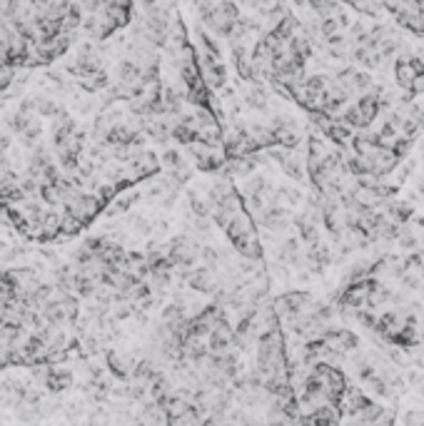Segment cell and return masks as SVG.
I'll list each match as a JSON object with an SVG mask.
<instances>
[{
    "instance_id": "25",
    "label": "cell",
    "mask_w": 424,
    "mask_h": 426,
    "mask_svg": "<svg viewBox=\"0 0 424 426\" xmlns=\"http://www.w3.org/2000/svg\"><path fill=\"white\" fill-rule=\"evenodd\" d=\"M8 148H10V137H8L6 132L0 130V154H6Z\"/></svg>"
},
{
    "instance_id": "9",
    "label": "cell",
    "mask_w": 424,
    "mask_h": 426,
    "mask_svg": "<svg viewBox=\"0 0 424 426\" xmlns=\"http://www.w3.org/2000/svg\"><path fill=\"white\" fill-rule=\"evenodd\" d=\"M43 387L48 391H53V394H60V391H65L68 387H73V374H70L68 369H55V366H50L48 374H45V379H43Z\"/></svg>"
},
{
    "instance_id": "3",
    "label": "cell",
    "mask_w": 424,
    "mask_h": 426,
    "mask_svg": "<svg viewBox=\"0 0 424 426\" xmlns=\"http://www.w3.org/2000/svg\"><path fill=\"white\" fill-rule=\"evenodd\" d=\"M65 207V212L73 217H78L82 224H93L95 220L100 217V212H103V207H105V202H100L95 195H87V192H78L73 199H68V202L62 204Z\"/></svg>"
},
{
    "instance_id": "7",
    "label": "cell",
    "mask_w": 424,
    "mask_h": 426,
    "mask_svg": "<svg viewBox=\"0 0 424 426\" xmlns=\"http://www.w3.org/2000/svg\"><path fill=\"white\" fill-rule=\"evenodd\" d=\"M230 242H232V247L242 254L245 260H255L257 262L262 257V242H260V237H257V229L240 232V235L230 237Z\"/></svg>"
},
{
    "instance_id": "8",
    "label": "cell",
    "mask_w": 424,
    "mask_h": 426,
    "mask_svg": "<svg viewBox=\"0 0 424 426\" xmlns=\"http://www.w3.org/2000/svg\"><path fill=\"white\" fill-rule=\"evenodd\" d=\"M60 212L58 210H45V215L40 217V222H37V229H40V235L37 240L40 242H53L60 237Z\"/></svg>"
},
{
    "instance_id": "11",
    "label": "cell",
    "mask_w": 424,
    "mask_h": 426,
    "mask_svg": "<svg viewBox=\"0 0 424 426\" xmlns=\"http://www.w3.org/2000/svg\"><path fill=\"white\" fill-rule=\"evenodd\" d=\"M297 235L307 247H312V245H317L319 242V232H317V227H315V220H310V217H299L297 220Z\"/></svg>"
},
{
    "instance_id": "24",
    "label": "cell",
    "mask_w": 424,
    "mask_h": 426,
    "mask_svg": "<svg viewBox=\"0 0 424 426\" xmlns=\"http://www.w3.org/2000/svg\"><path fill=\"white\" fill-rule=\"evenodd\" d=\"M135 224H137V232H140V235H150V220H143V217H140V220H135Z\"/></svg>"
},
{
    "instance_id": "5",
    "label": "cell",
    "mask_w": 424,
    "mask_h": 426,
    "mask_svg": "<svg viewBox=\"0 0 424 426\" xmlns=\"http://www.w3.org/2000/svg\"><path fill=\"white\" fill-rule=\"evenodd\" d=\"M195 292H202V294H218L220 292V284L215 279V272H212V267H205V265H195L190 269L185 279Z\"/></svg>"
},
{
    "instance_id": "2",
    "label": "cell",
    "mask_w": 424,
    "mask_h": 426,
    "mask_svg": "<svg viewBox=\"0 0 424 426\" xmlns=\"http://www.w3.org/2000/svg\"><path fill=\"white\" fill-rule=\"evenodd\" d=\"M165 254L177 272H190L195 265H200V242H195L193 237H175Z\"/></svg>"
},
{
    "instance_id": "22",
    "label": "cell",
    "mask_w": 424,
    "mask_h": 426,
    "mask_svg": "<svg viewBox=\"0 0 424 426\" xmlns=\"http://www.w3.org/2000/svg\"><path fill=\"white\" fill-rule=\"evenodd\" d=\"M15 80V68L12 65H6V62H0V93H6L8 87L12 85Z\"/></svg>"
},
{
    "instance_id": "4",
    "label": "cell",
    "mask_w": 424,
    "mask_h": 426,
    "mask_svg": "<svg viewBox=\"0 0 424 426\" xmlns=\"http://www.w3.org/2000/svg\"><path fill=\"white\" fill-rule=\"evenodd\" d=\"M115 30H118V25L112 23V18L103 10V8L82 15L80 33L87 37V40H107Z\"/></svg>"
},
{
    "instance_id": "20",
    "label": "cell",
    "mask_w": 424,
    "mask_h": 426,
    "mask_svg": "<svg viewBox=\"0 0 424 426\" xmlns=\"http://www.w3.org/2000/svg\"><path fill=\"white\" fill-rule=\"evenodd\" d=\"M220 262V252L215 247H210V245H200V265H205V267H215Z\"/></svg>"
},
{
    "instance_id": "18",
    "label": "cell",
    "mask_w": 424,
    "mask_h": 426,
    "mask_svg": "<svg viewBox=\"0 0 424 426\" xmlns=\"http://www.w3.org/2000/svg\"><path fill=\"white\" fill-rule=\"evenodd\" d=\"M187 197H190V207H193L195 217H210V199L200 197L197 192H187Z\"/></svg>"
},
{
    "instance_id": "19",
    "label": "cell",
    "mask_w": 424,
    "mask_h": 426,
    "mask_svg": "<svg viewBox=\"0 0 424 426\" xmlns=\"http://www.w3.org/2000/svg\"><path fill=\"white\" fill-rule=\"evenodd\" d=\"M62 107L58 103H53L50 98H35V115H43V118H55Z\"/></svg>"
},
{
    "instance_id": "17",
    "label": "cell",
    "mask_w": 424,
    "mask_h": 426,
    "mask_svg": "<svg viewBox=\"0 0 424 426\" xmlns=\"http://www.w3.org/2000/svg\"><path fill=\"white\" fill-rule=\"evenodd\" d=\"M40 137H43V127H40L37 120H33V123L20 132V140H23V145H28V148H35Z\"/></svg>"
},
{
    "instance_id": "6",
    "label": "cell",
    "mask_w": 424,
    "mask_h": 426,
    "mask_svg": "<svg viewBox=\"0 0 424 426\" xmlns=\"http://www.w3.org/2000/svg\"><path fill=\"white\" fill-rule=\"evenodd\" d=\"M205 341H207V349H210V354L227 352V349H237V346H235V329L230 327V321H227V319L220 321L218 327L207 334Z\"/></svg>"
},
{
    "instance_id": "10",
    "label": "cell",
    "mask_w": 424,
    "mask_h": 426,
    "mask_svg": "<svg viewBox=\"0 0 424 426\" xmlns=\"http://www.w3.org/2000/svg\"><path fill=\"white\" fill-rule=\"evenodd\" d=\"M80 85L82 90H87V93H98V90H105L107 87V75L105 70H90V73L80 75Z\"/></svg>"
},
{
    "instance_id": "15",
    "label": "cell",
    "mask_w": 424,
    "mask_h": 426,
    "mask_svg": "<svg viewBox=\"0 0 424 426\" xmlns=\"http://www.w3.org/2000/svg\"><path fill=\"white\" fill-rule=\"evenodd\" d=\"M118 78H120V82L140 80V65H137L135 60H123L118 65Z\"/></svg>"
},
{
    "instance_id": "14",
    "label": "cell",
    "mask_w": 424,
    "mask_h": 426,
    "mask_svg": "<svg viewBox=\"0 0 424 426\" xmlns=\"http://www.w3.org/2000/svg\"><path fill=\"white\" fill-rule=\"evenodd\" d=\"M82 229H85V224L78 220V217L68 215V212L62 210V217H60V237H75V235H80ZM58 237V240H60Z\"/></svg>"
},
{
    "instance_id": "13",
    "label": "cell",
    "mask_w": 424,
    "mask_h": 426,
    "mask_svg": "<svg viewBox=\"0 0 424 426\" xmlns=\"http://www.w3.org/2000/svg\"><path fill=\"white\" fill-rule=\"evenodd\" d=\"M245 105L252 107V110H265V107H267V93H265L262 82H255V85L245 93Z\"/></svg>"
},
{
    "instance_id": "1",
    "label": "cell",
    "mask_w": 424,
    "mask_h": 426,
    "mask_svg": "<svg viewBox=\"0 0 424 426\" xmlns=\"http://www.w3.org/2000/svg\"><path fill=\"white\" fill-rule=\"evenodd\" d=\"M240 18H242L240 6L232 3V0H222V3H218V6H212V10L207 12L205 18H202V23L210 28L212 35L227 37L232 30H235V25H237V20Z\"/></svg>"
},
{
    "instance_id": "23",
    "label": "cell",
    "mask_w": 424,
    "mask_h": 426,
    "mask_svg": "<svg viewBox=\"0 0 424 426\" xmlns=\"http://www.w3.org/2000/svg\"><path fill=\"white\" fill-rule=\"evenodd\" d=\"M82 245H85V247L90 249V252H93L95 257H98V254L103 252V247L107 245V240H105V237H87V240L82 242Z\"/></svg>"
},
{
    "instance_id": "16",
    "label": "cell",
    "mask_w": 424,
    "mask_h": 426,
    "mask_svg": "<svg viewBox=\"0 0 424 426\" xmlns=\"http://www.w3.org/2000/svg\"><path fill=\"white\" fill-rule=\"evenodd\" d=\"M160 167H165L168 172H173V170H177V167H185V160H182V152L180 150H165L162 152V160H160Z\"/></svg>"
},
{
    "instance_id": "21",
    "label": "cell",
    "mask_w": 424,
    "mask_h": 426,
    "mask_svg": "<svg viewBox=\"0 0 424 426\" xmlns=\"http://www.w3.org/2000/svg\"><path fill=\"white\" fill-rule=\"evenodd\" d=\"M182 317H187L185 314V307H182V304H168V307L162 309V321H177V319H182Z\"/></svg>"
},
{
    "instance_id": "12",
    "label": "cell",
    "mask_w": 424,
    "mask_h": 426,
    "mask_svg": "<svg viewBox=\"0 0 424 426\" xmlns=\"http://www.w3.org/2000/svg\"><path fill=\"white\" fill-rule=\"evenodd\" d=\"M107 366H110V371L118 379H127L130 377L132 362L127 357H120L118 352H107Z\"/></svg>"
}]
</instances>
